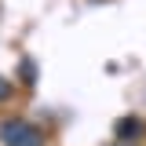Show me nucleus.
<instances>
[{
	"instance_id": "f257e3e1",
	"label": "nucleus",
	"mask_w": 146,
	"mask_h": 146,
	"mask_svg": "<svg viewBox=\"0 0 146 146\" xmlns=\"http://www.w3.org/2000/svg\"><path fill=\"white\" fill-rule=\"evenodd\" d=\"M0 143L4 146H44V135L40 128L22 121V117H7L0 121Z\"/></svg>"
},
{
	"instance_id": "f03ea898",
	"label": "nucleus",
	"mask_w": 146,
	"mask_h": 146,
	"mask_svg": "<svg viewBox=\"0 0 146 146\" xmlns=\"http://www.w3.org/2000/svg\"><path fill=\"white\" fill-rule=\"evenodd\" d=\"M113 139L117 143H135V139H143V121L139 117H121L117 124H113Z\"/></svg>"
},
{
	"instance_id": "7ed1b4c3",
	"label": "nucleus",
	"mask_w": 146,
	"mask_h": 146,
	"mask_svg": "<svg viewBox=\"0 0 146 146\" xmlns=\"http://www.w3.org/2000/svg\"><path fill=\"white\" fill-rule=\"evenodd\" d=\"M18 80H22L26 88L36 84V62H33V58H22V62H18Z\"/></svg>"
},
{
	"instance_id": "20e7f679",
	"label": "nucleus",
	"mask_w": 146,
	"mask_h": 146,
	"mask_svg": "<svg viewBox=\"0 0 146 146\" xmlns=\"http://www.w3.org/2000/svg\"><path fill=\"white\" fill-rule=\"evenodd\" d=\"M11 80H7V77H0V102H7V99H11Z\"/></svg>"
},
{
	"instance_id": "39448f33",
	"label": "nucleus",
	"mask_w": 146,
	"mask_h": 146,
	"mask_svg": "<svg viewBox=\"0 0 146 146\" xmlns=\"http://www.w3.org/2000/svg\"><path fill=\"white\" fill-rule=\"evenodd\" d=\"M113 146H131V143H113Z\"/></svg>"
}]
</instances>
